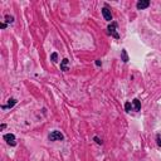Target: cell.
<instances>
[{
  "mask_svg": "<svg viewBox=\"0 0 161 161\" xmlns=\"http://www.w3.org/2000/svg\"><path fill=\"white\" fill-rule=\"evenodd\" d=\"M63 135L59 132V131H53L52 133L49 135V140L50 141H60V140H63Z\"/></svg>",
  "mask_w": 161,
  "mask_h": 161,
  "instance_id": "1",
  "label": "cell"
},
{
  "mask_svg": "<svg viewBox=\"0 0 161 161\" xmlns=\"http://www.w3.org/2000/svg\"><path fill=\"white\" fill-rule=\"evenodd\" d=\"M4 140L9 143V145H12V146H15V143H16L15 142V136L13 135V133H8V135H5Z\"/></svg>",
  "mask_w": 161,
  "mask_h": 161,
  "instance_id": "2",
  "label": "cell"
},
{
  "mask_svg": "<svg viewBox=\"0 0 161 161\" xmlns=\"http://www.w3.org/2000/svg\"><path fill=\"white\" fill-rule=\"evenodd\" d=\"M116 28H117V24H116V23H112L111 25L108 26V32H109V34H112L115 38H120V35L117 34V32H116Z\"/></svg>",
  "mask_w": 161,
  "mask_h": 161,
  "instance_id": "3",
  "label": "cell"
},
{
  "mask_svg": "<svg viewBox=\"0 0 161 161\" xmlns=\"http://www.w3.org/2000/svg\"><path fill=\"white\" fill-rule=\"evenodd\" d=\"M102 14H103V16H105L106 20H108V22H111V20H112L111 10H109L108 8H103V10H102Z\"/></svg>",
  "mask_w": 161,
  "mask_h": 161,
  "instance_id": "4",
  "label": "cell"
},
{
  "mask_svg": "<svg viewBox=\"0 0 161 161\" xmlns=\"http://www.w3.org/2000/svg\"><path fill=\"white\" fill-rule=\"evenodd\" d=\"M149 5H150L149 0H141V1L137 3V9H146L149 8Z\"/></svg>",
  "mask_w": 161,
  "mask_h": 161,
  "instance_id": "5",
  "label": "cell"
},
{
  "mask_svg": "<svg viewBox=\"0 0 161 161\" xmlns=\"http://www.w3.org/2000/svg\"><path fill=\"white\" fill-rule=\"evenodd\" d=\"M60 69H62V71H64V72L68 71V59H67V58H66V59H63V60H62Z\"/></svg>",
  "mask_w": 161,
  "mask_h": 161,
  "instance_id": "6",
  "label": "cell"
},
{
  "mask_svg": "<svg viewBox=\"0 0 161 161\" xmlns=\"http://www.w3.org/2000/svg\"><path fill=\"white\" fill-rule=\"evenodd\" d=\"M133 107H135L136 111H140V108H141V103H140V101L136 98V100H133Z\"/></svg>",
  "mask_w": 161,
  "mask_h": 161,
  "instance_id": "7",
  "label": "cell"
},
{
  "mask_svg": "<svg viewBox=\"0 0 161 161\" xmlns=\"http://www.w3.org/2000/svg\"><path fill=\"white\" fill-rule=\"evenodd\" d=\"M16 103V101L14 100V98H12V100H9V103H8V106H3V108H6V107H13Z\"/></svg>",
  "mask_w": 161,
  "mask_h": 161,
  "instance_id": "8",
  "label": "cell"
},
{
  "mask_svg": "<svg viewBox=\"0 0 161 161\" xmlns=\"http://www.w3.org/2000/svg\"><path fill=\"white\" fill-rule=\"evenodd\" d=\"M121 56H122V60H123V62H127V60H128L127 53H126V50H125V49H123L122 52H121Z\"/></svg>",
  "mask_w": 161,
  "mask_h": 161,
  "instance_id": "9",
  "label": "cell"
},
{
  "mask_svg": "<svg viewBox=\"0 0 161 161\" xmlns=\"http://www.w3.org/2000/svg\"><path fill=\"white\" fill-rule=\"evenodd\" d=\"M5 19H6V22H8V23H13V22H14V18H13V16H10V15H6Z\"/></svg>",
  "mask_w": 161,
  "mask_h": 161,
  "instance_id": "10",
  "label": "cell"
},
{
  "mask_svg": "<svg viewBox=\"0 0 161 161\" xmlns=\"http://www.w3.org/2000/svg\"><path fill=\"white\" fill-rule=\"evenodd\" d=\"M125 108H126V111H127V112H130V111H131V103H130V102H127V103H126L125 105Z\"/></svg>",
  "mask_w": 161,
  "mask_h": 161,
  "instance_id": "11",
  "label": "cell"
},
{
  "mask_svg": "<svg viewBox=\"0 0 161 161\" xmlns=\"http://www.w3.org/2000/svg\"><path fill=\"white\" fill-rule=\"evenodd\" d=\"M52 60L53 62H57V53H53L52 54Z\"/></svg>",
  "mask_w": 161,
  "mask_h": 161,
  "instance_id": "12",
  "label": "cell"
},
{
  "mask_svg": "<svg viewBox=\"0 0 161 161\" xmlns=\"http://www.w3.org/2000/svg\"><path fill=\"white\" fill-rule=\"evenodd\" d=\"M94 140L97 141V143H102V141H100V139H97V137H94Z\"/></svg>",
  "mask_w": 161,
  "mask_h": 161,
  "instance_id": "13",
  "label": "cell"
},
{
  "mask_svg": "<svg viewBox=\"0 0 161 161\" xmlns=\"http://www.w3.org/2000/svg\"><path fill=\"white\" fill-rule=\"evenodd\" d=\"M157 143H159V146H161V140H160V137H157Z\"/></svg>",
  "mask_w": 161,
  "mask_h": 161,
  "instance_id": "14",
  "label": "cell"
}]
</instances>
